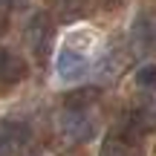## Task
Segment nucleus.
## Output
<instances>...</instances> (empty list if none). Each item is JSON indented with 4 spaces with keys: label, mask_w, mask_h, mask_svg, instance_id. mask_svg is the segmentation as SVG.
Returning <instances> with one entry per match:
<instances>
[{
    "label": "nucleus",
    "mask_w": 156,
    "mask_h": 156,
    "mask_svg": "<svg viewBox=\"0 0 156 156\" xmlns=\"http://www.w3.org/2000/svg\"><path fill=\"white\" fill-rule=\"evenodd\" d=\"M55 69L61 81H78L84 73H87V58L81 55L73 46H61L55 55Z\"/></svg>",
    "instance_id": "obj_3"
},
{
    "label": "nucleus",
    "mask_w": 156,
    "mask_h": 156,
    "mask_svg": "<svg viewBox=\"0 0 156 156\" xmlns=\"http://www.w3.org/2000/svg\"><path fill=\"white\" fill-rule=\"evenodd\" d=\"M0 136L6 139L9 147H26L29 139H32V130H29V124L20 122V119H3V122H0Z\"/></svg>",
    "instance_id": "obj_6"
},
{
    "label": "nucleus",
    "mask_w": 156,
    "mask_h": 156,
    "mask_svg": "<svg viewBox=\"0 0 156 156\" xmlns=\"http://www.w3.org/2000/svg\"><path fill=\"white\" fill-rule=\"evenodd\" d=\"M130 44L139 52H153L156 49V20L147 12H142L130 26Z\"/></svg>",
    "instance_id": "obj_4"
},
{
    "label": "nucleus",
    "mask_w": 156,
    "mask_h": 156,
    "mask_svg": "<svg viewBox=\"0 0 156 156\" xmlns=\"http://www.w3.org/2000/svg\"><path fill=\"white\" fill-rule=\"evenodd\" d=\"M3 32H6V12L0 9V35H3Z\"/></svg>",
    "instance_id": "obj_13"
},
{
    "label": "nucleus",
    "mask_w": 156,
    "mask_h": 156,
    "mask_svg": "<svg viewBox=\"0 0 156 156\" xmlns=\"http://www.w3.org/2000/svg\"><path fill=\"white\" fill-rule=\"evenodd\" d=\"M23 38H26V46H29V52L35 58H44L49 52L52 41H55V23H52L49 12H35L29 17V23H26Z\"/></svg>",
    "instance_id": "obj_2"
},
{
    "label": "nucleus",
    "mask_w": 156,
    "mask_h": 156,
    "mask_svg": "<svg viewBox=\"0 0 156 156\" xmlns=\"http://www.w3.org/2000/svg\"><path fill=\"white\" fill-rule=\"evenodd\" d=\"M98 101V90L95 87H81V90H73V93L64 95V107L67 110H87Z\"/></svg>",
    "instance_id": "obj_8"
},
{
    "label": "nucleus",
    "mask_w": 156,
    "mask_h": 156,
    "mask_svg": "<svg viewBox=\"0 0 156 156\" xmlns=\"http://www.w3.org/2000/svg\"><path fill=\"white\" fill-rule=\"evenodd\" d=\"M26 0H0V9H15V6H23Z\"/></svg>",
    "instance_id": "obj_11"
},
{
    "label": "nucleus",
    "mask_w": 156,
    "mask_h": 156,
    "mask_svg": "<svg viewBox=\"0 0 156 156\" xmlns=\"http://www.w3.org/2000/svg\"><path fill=\"white\" fill-rule=\"evenodd\" d=\"M26 73H29V67H26V61H23L17 52L0 49V84H3V87H12V84L23 81Z\"/></svg>",
    "instance_id": "obj_5"
},
{
    "label": "nucleus",
    "mask_w": 156,
    "mask_h": 156,
    "mask_svg": "<svg viewBox=\"0 0 156 156\" xmlns=\"http://www.w3.org/2000/svg\"><path fill=\"white\" fill-rule=\"evenodd\" d=\"M58 9H61V17L73 20V17H81L87 12V0H58Z\"/></svg>",
    "instance_id": "obj_10"
},
{
    "label": "nucleus",
    "mask_w": 156,
    "mask_h": 156,
    "mask_svg": "<svg viewBox=\"0 0 156 156\" xmlns=\"http://www.w3.org/2000/svg\"><path fill=\"white\" fill-rule=\"evenodd\" d=\"M98 156H142V147L124 136H107L98 147Z\"/></svg>",
    "instance_id": "obj_7"
},
{
    "label": "nucleus",
    "mask_w": 156,
    "mask_h": 156,
    "mask_svg": "<svg viewBox=\"0 0 156 156\" xmlns=\"http://www.w3.org/2000/svg\"><path fill=\"white\" fill-rule=\"evenodd\" d=\"M136 84L147 93H156V64H142L136 69Z\"/></svg>",
    "instance_id": "obj_9"
},
{
    "label": "nucleus",
    "mask_w": 156,
    "mask_h": 156,
    "mask_svg": "<svg viewBox=\"0 0 156 156\" xmlns=\"http://www.w3.org/2000/svg\"><path fill=\"white\" fill-rule=\"evenodd\" d=\"M0 156H12V147L6 145V139L0 136Z\"/></svg>",
    "instance_id": "obj_12"
},
{
    "label": "nucleus",
    "mask_w": 156,
    "mask_h": 156,
    "mask_svg": "<svg viewBox=\"0 0 156 156\" xmlns=\"http://www.w3.org/2000/svg\"><path fill=\"white\" fill-rule=\"evenodd\" d=\"M58 130H61L64 139L75 142V145H84V142L95 139L98 124H95V119L87 110H67L64 107L61 116H58Z\"/></svg>",
    "instance_id": "obj_1"
}]
</instances>
